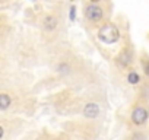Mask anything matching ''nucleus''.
I'll return each mask as SVG.
<instances>
[{
	"label": "nucleus",
	"mask_w": 149,
	"mask_h": 140,
	"mask_svg": "<svg viewBox=\"0 0 149 140\" xmlns=\"http://www.w3.org/2000/svg\"><path fill=\"white\" fill-rule=\"evenodd\" d=\"M98 38L105 42V44H114L118 38H120V31L116 25L113 24H105L104 26H101V29L98 31Z\"/></svg>",
	"instance_id": "nucleus-1"
},
{
	"label": "nucleus",
	"mask_w": 149,
	"mask_h": 140,
	"mask_svg": "<svg viewBox=\"0 0 149 140\" xmlns=\"http://www.w3.org/2000/svg\"><path fill=\"white\" fill-rule=\"evenodd\" d=\"M85 15H86V18L89 19V21H92V22H97V21H100L101 18H102V9L101 8H98L97 5H89L88 8H86V10H85Z\"/></svg>",
	"instance_id": "nucleus-2"
},
{
	"label": "nucleus",
	"mask_w": 149,
	"mask_h": 140,
	"mask_svg": "<svg viewBox=\"0 0 149 140\" xmlns=\"http://www.w3.org/2000/svg\"><path fill=\"white\" fill-rule=\"evenodd\" d=\"M146 118H148V112H146V110H145L143 107L134 108V111H133V114H132V121H133L134 124H143V123L146 121Z\"/></svg>",
	"instance_id": "nucleus-3"
},
{
	"label": "nucleus",
	"mask_w": 149,
	"mask_h": 140,
	"mask_svg": "<svg viewBox=\"0 0 149 140\" xmlns=\"http://www.w3.org/2000/svg\"><path fill=\"white\" fill-rule=\"evenodd\" d=\"M98 114H100V107L97 104H94V102L86 104V107L84 110V115L86 118H95V117H98Z\"/></svg>",
	"instance_id": "nucleus-4"
},
{
	"label": "nucleus",
	"mask_w": 149,
	"mask_h": 140,
	"mask_svg": "<svg viewBox=\"0 0 149 140\" xmlns=\"http://www.w3.org/2000/svg\"><path fill=\"white\" fill-rule=\"evenodd\" d=\"M118 63L121 64V66H129L130 63H132V54L126 50V51H123L120 55H118Z\"/></svg>",
	"instance_id": "nucleus-5"
},
{
	"label": "nucleus",
	"mask_w": 149,
	"mask_h": 140,
	"mask_svg": "<svg viewBox=\"0 0 149 140\" xmlns=\"http://www.w3.org/2000/svg\"><path fill=\"white\" fill-rule=\"evenodd\" d=\"M56 26H57V19L54 16H47L44 19V28L47 31H53V29H56Z\"/></svg>",
	"instance_id": "nucleus-6"
},
{
	"label": "nucleus",
	"mask_w": 149,
	"mask_h": 140,
	"mask_svg": "<svg viewBox=\"0 0 149 140\" xmlns=\"http://www.w3.org/2000/svg\"><path fill=\"white\" fill-rule=\"evenodd\" d=\"M9 105H10V98L6 94H2V95H0V108L6 110Z\"/></svg>",
	"instance_id": "nucleus-7"
},
{
	"label": "nucleus",
	"mask_w": 149,
	"mask_h": 140,
	"mask_svg": "<svg viewBox=\"0 0 149 140\" xmlns=\"http://www.w3.org/2000/svg\"><path fill=\"white\" fill-rule=\"evenodd\" d=\"M127 80H129L132 85H136V83L139 82V76H137L136 73H129V76H127Z\"/></svg>",
	"instance_id": "nucleus-8"
},
{
	"label": "nucleus",
	"mask_w": 149,
	"mask_h": 140,
	"mask_svg": "<svg viewBox=\"0 0 149 140\" xmlns=\"http://www.w3.org/2000/svg\"><path fill=\"white\" fill-rule=\"evenodd\" d=\"M74 10H76V9H74V6H72V8H70V13H69L70 21H74Z\"/></svg>",
	"instance_id": "nucleus-9"
},
{
	"label": "nucleus",
	"mask_w": 149,
	"mask_h": 140,
	"mask_svg": "<svg viewBox=\"0 0 149 140\" xmlns=\"http://www.w3.org/2000/svg\"><path fill=\"white\" fill-rule=\"evenodd\" d=\"M145 70H146V75H149V64H146V67H145Z\"/></svg>",
	"instance_id": "nucleus-10"
}]
</instances>
